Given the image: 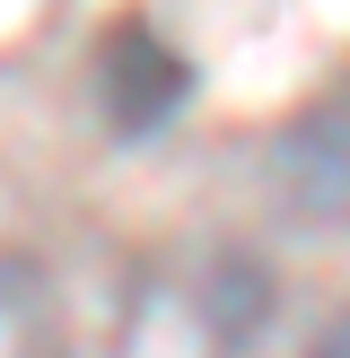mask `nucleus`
Listing matches in <instances>:
<instances>
[{"label":"nucleus","instance_id":"obj_1","mask_svg":"<svg viewBox=\"0 0 350 358\" xmlns=\"http://www.w3.org/2000/svg\"><path fill=\"white\" fill-rule=\"evenodd\" d=\"M272 192L307 227H350V96H324L298 114L272 149Z\"/></svg>","mask_w":350,"mask_h":358},{"label":"nucleus","instance_id":"obj_2","mask_svg":"<svg viewBox=\"0 0 350 358\" xmlns=\"http://www.w3.org/2000/svg\"><path fill=\"white\" fill-rule=\"evenodd\" d=\"M184 87H192V70H184V52L175 44H158L140 17H122L114 35H105V52H97V105H105V122L114 131H158V122L184 105Z\"/></svg>","mask_w":350,"mask_h":358},{"label":"nucleus","instance_id":"obj_3","mask_svg":"<svg viewBox=\"0 0 350 358\" xmlns=\"http://www.w3.org/2000/svg\"><path fill=\"white\" fill-rule=\"evenodd\" d=\"M307 358H350V306H342V315H332V324H324V332H315V350H307Z\"/></svg>","mask_w":350,"mask_h":358}]
</instances>
